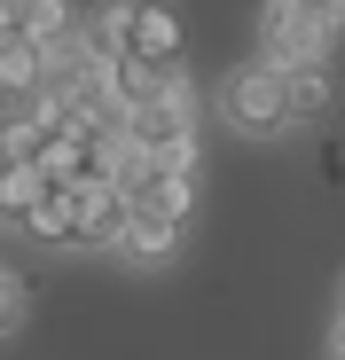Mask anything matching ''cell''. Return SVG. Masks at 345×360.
<instances>
[{
  "instance_id": "obj_9",
  "label": "cell",
  "mask_w": 345,
  "mask_h": 360,
  "mask_svg": "<svg viewBox=\"0 0 345 360\" xmlns=\"http://www.w3.org/2000/svg\"><path fill=\"white\" fill-rule=\"evenodd\" d=\"M8 16H16L24 39H39V47H55V39H71V32H79L71 0H8Z\"/></svg>"
},
{
  "instance_id": "obj_2",
  "label": "cell",
  "mask_w": 345,
  "mask_h": 360,
  "mask_svg": "<svg viewBox=\"0 0 345 360\" xmlns=\"http://www.w3.org/2000/svg\"><path fill=\"white\" fill-rule=\"evenodd\" d=\"M126 141H134L142 157H157V165L196 172V165H204V141H196V102H189V86H172V94H157V102L126 110Z\"/></svg>"
},
{
  "instance_id": "obj_10",
  "label": "cell",
  "mask_w": 345,
  "mask_h": 360,
  "mask_svg": "<svg viewBox=\"0 0 345 360\" xmlns=\"http://www.w3.org/2000/svg\"><path fill=\"white\" fill-rule=\"evenodd\" d=\"M282 16H299V24H314V32H337L345 24V0H275Z\"/></svg>"
},
{
  "instance_id": "obj_3",
  "label": "cell",
  "mask_w": 345,
  "mask_h": 360,
  "mask_svg": "<svg viewBox=\"0 0 345 360\" xmlns=\"http://www.w3.org/2000/svg\"><path fill=\"white\" fill-rule=\"evenodd\" d=\"M55 126V102L39 79H8L0 86V157H32V141Z\"/></svg>"
},
{
  "instance_id": "obj_11",
  "label": "cell",
  "mask_w": 345,
  "mask_h": 360,
  "mask_svg": "<svg viewBox=\"0 0 345 360\" xmlns=\"http://www.w3.org/2000/svg\"><path fill=\"white\" fill-rule=\"evenodd\" d=\"M314 172H322V180H330V188H345V149H337V141H330V149H322V165H314Z\"/></svg>"
},
{
  "instance_id": "obj_13",
  "label": "cell",
  "mask_w": 345,
  "mask_h": 360,
  "mask_svg": "<svg viewBox=\"0 0 345 360\" xmlns=\"http://www.w3.org/2000/svg\"><path fill=\"white\" fill-rule=\"evenodd\" d=\"M0 16H8V0H0Z\"/></svg>"
},
{
  "instance_id": "obj_4",
  "label": "cell",
  "mask_w": 345,
  "mask_h": 360,
  "mask_svg": "<svg viewBox=\"0 0 345 360\" xmlns=\"http://www.w3.org/2000/svg\"><path fill=\"white\" fill-rule=\"evenodd\" d=\"M118 243H126L118 180H79V251H118Z\"/></svg>"
},
{
  "instance_id": "obj_12",
  "label": "cell",
  "mask_w": 345,
  "mask_h": 360,
  "mask_svg": "<svg viewBox=\"0 0 345 360\" xmlns=\"http://www.w3.org/2000/svg\"><path fill=\"white\" fill-rule=\"evenodd\" d=\"M330 360H345V314H337V337H330Z\"/></svg>"
},
{
  "instance_id": "obj_7",
  "label": "cell",
  "mask_w": 345,
  "mask_h": 360,
  "mask_svg": "<svg viewBox=\"0 0 345 360\" xmlns=\"http://www.w3.org/2000/svg\"><path fill=\"white\" fill-rule=\"evenodd\" d=\"M172 86H189L181 63H149V55H110V94H118V110H142Z\"/></svg>"
},
{
  "instance_id": "obj_6",
  "label": "cell",
  "mask_w": 345,
  "mask_h": 360,
  "mask_svg": "<svg viewBox=\"0 0 345 360\" xmlns=\"http://www.w3.org/2000/svg\"><path fill=\"white\" fill-rule=\"evenodd\" d=\"M291 71V126H330L337 117V71L330 55H306V63H282Z\"/></svg>"
},
{
  "instance_id": "obj_5",
  "label": "cell",
  "mask_w": 345,
  "mask_h": 360,
  "mask_svg": "<svg viewBox=\"0 0 345 360\" xmlns=\"http://www.w3.org/2000/svg\"><path fill=\"white\" fill-rule=\"evenodd\" d=\"M24 235L47 251H79V180H47V196L24 212Z\"/></svg>"
},
{
  "instance_id": "obj_1",
  "label": "cell",
  "mask_w": 345,
  "mask_h": 360,
  "mask_svg": "<svg viewBox=\"0 0 345 360\" xmlns=\"http://www.w3.org/2000/svg\"><path fill=\"white\" fill-rule=\"evenodd\" d=\"M220 117H227L236 134H251V141L282 134V126H291V71H282L275 55L236 63V71L220 79Z\"/></svg>"
},
{
  "instance_id": "obj_8",
  "label": "cell",
  "mask_w": 345,
  "mask_h": 360,
  "mask_svg": "<svg viewBox=\"0 0 345 360\" xmlns=\"http://www.w3.org/2000/svg\"><path fill=\"white\" fill-rule=\"evenodd\" d=\"M47 196V172L32 157H0V227H24V212Z\"/></svg>"
}]
</instances>
